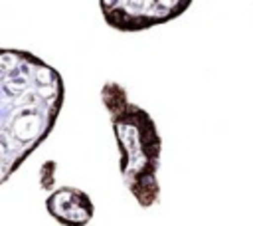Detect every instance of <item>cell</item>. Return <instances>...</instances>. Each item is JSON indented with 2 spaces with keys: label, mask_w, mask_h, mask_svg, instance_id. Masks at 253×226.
<instances>
[{
  "label": "cell",
  "mask_w": 253,
  "mask_h": 226,
  "mask_svg": "<svg viewBox=\"0 0 253 226\" xmlns=\"http://www.w3.org/2000/svg\"><path fill=\"white\" fill-rule=\"evenodd\" d=\"M65 101L61 73L26 50L0 52V180L51 135Z\"/></svg>",
  "instance_id": "1"
},
{
  "label": "cell",
  "mask_w": 253,
  "mask_h": 226,
  "mask_svg": "<svg viewBox=\"0 0 253 226\" xmlns=\"http://www.w3.org/2000/svg\"><path fill=\"white\" fill-rule=\"evenodd\" d=\"M194 0H99L107 26L117 32H144L180 18Z\"/></svg>",
  "instance_id": "3"
},
{
  "label": "cell",
  "mask_w": 253,
  "mask_h": 226,
  "mask_svg": "<svg viewBox=\"0 0 253 226\" xmlns=\"http://www.w3.org/2000/svg\"><path fill=\"white\" fill-rule=\"evenodd\" d=\"M47 214L61 226H87L93 220L95 204L77 186H59L45 198Z\"/></svg>",
  "instance_id": "4"
},
{
  "label": "cell",
  "mask_w": 253,
  "mask_h": 226,
  "mask_svg": "<svg viewBox=\"0 0 253 226\" xmlns=\"http://www.w3.org/2000/svg\"><path fill=\"white\" fill-rule=\"evenodd\" d=\"M101 101L119 145V170L123 184L142 208L160 200V155L162 137L152 115L128 99L126 89L117 81H105Z\"/></svg>",
  "instance_id": "2"
}]
</instances>
